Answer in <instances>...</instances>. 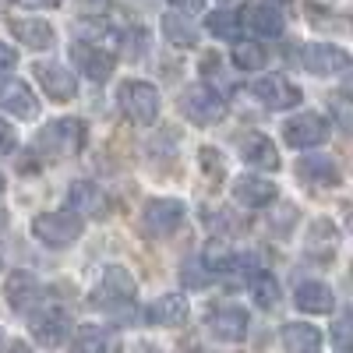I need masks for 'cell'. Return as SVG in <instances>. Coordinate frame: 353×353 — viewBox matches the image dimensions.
Listing matches in <instances>:
<instances>
[{"instance_id": "cell-1", "label": "cell", "mask_w": 353, "mask_h": 353, "mask_svg": "<svg viewBox=\"0 0 353 353\" xmlns=\"http://www.w3.org/2000/svg\"><path fill=\"white\" fill-rule=\"evenodd\" d=\"M134 293H138L134 276L124 269V265H110V269L103 272L99 290H96V307H103L117 321H131L134 318Z\"/></svg>"}, {"instance_id": "cell-2", "label": "cell", "mask_w": 353, "mask_h": 353, "mask_svg": "<svg viewBox=\"0 0 353 353\" xmlns=\"http://www.w3.org/2000/svg\"><path fill=\"white\" fill-rule=\"evenodd\" d=\"M85 145V121L78 117H61L39 131L36 138V149L46 156V159H68V156H78Z\"/></svg>"}, {"instance_id": "cell-3", "label": "cell", "mask_w": 353, "mask_h": 353, "mask_svg": "<svg viewBox=\"0 0 353 353\" xmlns=\"http://www.w3.org/2000/svg\"><path fill=\"white\" fill-rule=\"evenodd\" d=\"M181 110H184V117H188L191 124L209 128V124H219L223 117H226V99H223L219 88L198 81V85H188V88H184Z\"/></svg>"}, {"instance_id": "cell-4", "label": "cell", "mask_w": 353, "mask_h": 353, "mask_svg": "<svg viewBox=\"0 0 353 353\" xmlns=\"http://www.w3.org/2000/svg\"><path fill=\"white\" fill-rule=\"evenodd\" d=\"M32 233H36V241L43 248H53V251H61V248H71L81 233H85V223L71 212H43L32 219Z\"/></svg>"}, {"instance_id": "cell-5", "label": "cell", "mask_w": 353, "mask_h": 353, "mask_svg": "<svg viewBox=\"0 0 353 353\" xmlns=\"http://www.w3.org/2000/svg\"><path fill=\"white\" fill-rule=\"evenodd\" d=\"M117 99H121V110H124V117L131 124H138V128L156 124V117H159L156 85H149V81H124L121 92H117Z\"/></svg>"}, {"instance_id": "cell-6", "label": "cell", "mask_w": 353, "mask_h": 353, "mask_svg": "<svg viewBox=\"0 0 353 353\" xmlns=\"http://www.w3.org/2000/svg\"><path fill=\"white\" fill-rule=\"evenodd\" d=\"M184 219H188V209H184V201H176V198H152L141 212V223L152 237H173V233L184 226Z\"/></svg>"}, {"instance_id": "cell-7", "label": "cell", "mask_w": 353, "mask_h": 353, "mask_svg": "<svg viewBox=\"0 0 353 353\" xmlns=\"http://www.w3.org/2000/svg\"><path fill=\"white\" fill-rule=\"evenodd\" d=\"M301 64H304V71H311L318 78H332V74L350 71V53L332 46V43H304L301 46Z\"/></svg>"}, {"instance_id": "cell-8", "label": "cell", "mask_w": 353, "mask_h": 353, "mask_svg": "<svg viewBox=\"0 0 353 353\" xmlns=\"http://www.w3.org/2000/svg\"><path fill=\"white\" fill-rule=\"evenodd\" d=\"M283 138L290 149H318L329 141V121L318 113H297L293 121L283 124Z\"/></svg>"}, {"instance_id": "cell-9", "label": "cell", "mask_w": 353, "mask_h": 353, "mask_svg": "<svg viewBox=\"0 0 353 353\" xmlns=\"http://www.w3.org/2000/svg\"><path fill=\"white\" fill-rule=\"evenodd\" d=\"M68 212L78 216L81 223L85 219H103L110 212V198L103 194V188L88 184V181H74L68 188Z\"/></svg>"}, {"instance_id": "cell-10", "label": "cell", "mask_w": 353, "mask_h": 353, "mask_svg": "<svg viewBox=\"0 0 353 353\" xmlns=\"http://www.w3.org/2000/svg\"><path fill=\"white\" fill-rule=\"evenodd\" d=\"M32 336L46 350L64 346V339L71 336V314L64 307H43V311H36L32 314Z\"/></svg>"}, {"instance_id": "cell-11", "label": "cell", "mask_w": 353, "mask_h": 353, "mask_svg": "<svg viewBox=\"0 0 353 353\" xmlns=\"http://www.w3.org/2000/svg\"><path fill=\"white\" fill-rule=\"evenodd\" d=\"M0 110L11 113L14 121H36L39 99L21 78H8V81H0Z\"/></svg>"}, {"instance_id": "cell-12", "label": "cell", "mask_w": 353, "mask_h": 353, "mask_svg": "<svg viewBox=\"0 0 353 353\" xmlns=\"http://www.w3.org/2000/svg\"><path fill=\"white\" fill-rule=\"evenodd\" d=\"M251 96L269 110H290V106L301 103V88L290 85L283 74H269V78L251 81Z\"/></svg>"}, {"instance_id": "cell-13", "label": "cell", "mask_w": 353, "mask_h": 353, "mask_svg": "<svg viewBox=\"0 0 353 353\" xmlns=\"http://www.w3.org/2000/svg\"><path fill=\"white\" fill-rule=\"evenodd\" d=\"M248 321H251L248 311L244 307H233V304L216 307V311L205 314V325H209L212 339H219V343H241L248 336Z\"/></svg>"}, {"instance_id": "cell-14", "label": "cell", "mask_w": 353, "mask_h": 353, "mask_svg": "<svg viewBox=\"0 0 353 353\" xmlns=\"http://www.w3.org/2000/svg\"><path fill=\"white\" fill-rule=\"evenodd\" d=\"M71 64L74 71H81L85 78H92V81H106L113 74V57L106 50H99L96 43H71Z\"/></svg>"}, {"instance_id": "cell-15", "label": "cell", "mask_w": 353, "mask_h": 353, "mask_svg": "<svg viewBox=\"0 0 353 353\" xmlns=\"http://www.w3.org/2000/svg\"><path fill=\"white\" fill-rule=\"evenodd\" d=\"M36 81L43 85V92L53 99V103H68L74 92H78V81H74V71H68L64 64H36Z\"/></svg>"}, {"instance_id": "cell-16", "label": "cell", "mask_w": 353, "mask_h": 353, "mask_svg": "<svg viewBox=\"0 0 353 353\" xmlns=\"http://www.w3.org/2000/svg\"><path fill=\"white\" fill-rule=\"evenodd\" d=\"M276 184H269L265 176H237L233 181V201H241L244 209H265L276 201Z\"/></svg>"}, {"instance_id": "cell-17", "label": "cell", "mask_w": 353, "mask_h": 353, "mask_svg": "<svg viewBox=\"0 0 353 353\" xmlns=\"http://www.w3.org/2000/svg\"><path fill=\"white\" fill-rule=\"evenodd\" d=\"M11 36L28 50H50L57 43L53 25L43 18H11Z\"/></svg>"}, {"instance_id": "cell-18", "label": "cell", "mask_w": 353, "mask_h": 353, "mask_svg": "<svg viewBox=\"0 0 353 353\" xmlns=\"http://www.w3.org/2000/svg\"><path fill=\"white\" fill-rule=\"evenodd\" d=\"M241 159L251 163L254 170H279V152L269 141V134H244L241 138Z\"/></svg>"}, {"instance_id": "cell-19", "label": "cell", "mask_w": 353, "mask_h": 353, "mask_svg": "<svg viewBox=\"0 0 353 353\" xmlns=\"http://www.w3.org/2000/svg\"><path fill=\"white\" fill-rule=\"evenodd\" d=\"M293 304H297L301 311H307V314H329L336 307V297H332V290L325 283L307 279V283H301L297 290H293Z\"/></svg>"}, {"instance_id": "cell-20", "label": "cell", "mask_w": 353, "mask_h": 353, "mask_svg": "<svg viewBox=\"0 0 353 353\" xmlns=\"http://www.w3.org/2000/svg\"><path fill=\"white\" fill-rule=\"evenodd\" d=\"M297 173L304 176L307 184H314V188H336V184L343 181L339 166H336L329 156H304V159L297 163Z\"/></svg>"}, {"instance_id": "cell-21", "label": "cell", "mask_w": 353, "mask_h": 353, "mask_svg": "<svg viewBox=\"0 0 353 353\" xmlns=\"http://www.w3.org/2000/svg\"><path fill=\"white\" fill-rule=\"evenodd\" d=\"M39 301H43V290H39V283L28 276V272H14V276L8 279V304H11L14 311L28 314Z\"/></svg>"}, {"instance_id": "cell-22", "label": "cell", "mask_w": 353, "mask_h": 353, "mask_svg": "<svg viewBox=\"0 0 353 353\" xmlns=\"http://www.w3.org/2000/svg\"><path fill=\"white\" fill-rule=\"evenodd\" d=\"M149 321L152 325H163V329H176L188 321V301L181 293H163V297L149 307Z\"/></svg>"}, {"instance_id": "cell-23", "label": "cell", "mask_w": 353, "mask_h": 353, "mask_svg": "<svg viewBox=\"0 0 353 353\" xmlns=\"http://www.w3.org/2000/svg\"><path fill=\"white\" fill-rule=\"evenodd\" d=\"M283 350L286 353H321V332L307 321H290L283 325Z\"/></svg>"}, {"instance_id": "cell-24", "label": "cell", "mask_w": 353, "mask_h": 353, "mask_svg": "<svg viewBox=\"0 0 353 353\" xmlns=\"http://www.w3.org/2000/svg\"><path fill=\"white\" fill-rule=\"evenodd\" d=\"M248 28L261 39H276L283 36V14L272 8V4H248Z\"/></svg>"}, {"instance_id": "cell-25", "label": "cell", "mask_w": 353, "mask_h": 353, "mask_svg": "<svg viewBox=\"0 0 353 353\" xmlns=\"http://www.w3.org/2000/svg\"><path fill=\"white\" fill-rule=\"evenodd\" d=\"M113 350H117V336L106 325H81L71 343V353H113Z\"/></svg>"}, {"instance_id": "cell-26", "label": "cell", "mask_w": 353, "mask_h": 353, "mask_svg": "<svg viewBox=\"0 0 353 353\" xmlns=\"http://www.w3.org/2000/svg\"><path fill=\"white\" fill-rule=\"evenodd\" d=\"M163 36H166V43H173L176 50H191V46L198 43V28H194L191 18L170 11V14H163Z\"/></svg>"}, {"instance_id": "cell-27", "label": "cell", "mask_w": 353, "mask_h": 353, "mask_svg": "<svg viewBox=\"0 0 353 353\" xmlns=\"http://www.w3.org/2000/svg\"><path fill=\"white\" fill-rule=\"evenodd\" d=\"M205 25H209V32L223 43H241V32H244V25H241V14L237 11H212L209 18H205Z\"/></svg>"}, {"instance_id": "cell-28", "label": "cell", "mask_w": 353, "mask_h": 353, "mask_svg": "<svg viewBox=\"0 0 353 353\" xmlns=\"http://www.w3.org/2000/svg\"><path fill=\"white\" fill-rule=\"evenodd\" d=\"M336 244H339L336 226H332L329 219H318V223L311 226V233H307V251H311L314 258H329V254L336 251Z\"/></svg>"}, {"instance_id": "cell-29", "label": "cell", "mask_w": 353, "mask_h": 353, "mask_svg": "<svg viewBox=\"0 0 353 353\" xmlns=\"http://www.w3.org/2000/svg\"><path fill=\"white\" fill-rule=\"evenodd\" d=\"M248 286H251V293H254L258 307H276V304H279V283H276L269 272H258Z\"/></svg>"}, {"instance_id": "cell-30", "label": "cell", "mask_w": 353, "mask_h": 353, "mask_svg": "<svg viewBox=\"0 0 353 353\" xmlns=\"http://www.w3.org/2000/svg\"><path fill=\"white\" fill-rule=\"evenodd\" d=\"M233 64H237L241 71H261L265 50H261L258 43H241L237 50H233Z\"/></svg>"}, {"instance_id": "cell-31", "label": "cell", "mask_w": 353, "mask_h": 353, "mask_svg": "<svg viewBox=\"0 0 353 353\" xmlns=\"http://www.w3.org/2000/svg\"><path fill=\"white\" fill-rule=\"evenodd\" d=\"M181 283L191 286V290H201V286L212 283V276H209V269H205L201 258H188V261L181 265Z\"/></svg>"}, {"instance_id": "cell-32", "label": "cell", "mask_w": 353, "mask_h": 353, "mask_svg": "<svg viewBox=\"0 0 353 353\" xmlns=\"http://www.w3.org/2000/svg\"><path fill=\"white\" fill-rule=\"evenodd\" d=\"M205 223H209V230L216 233V237H230V233H233V230H237V223H230L223 209H216L212 216H205Z\"/></svg>"}, {"instance_id": "cell-33", "label": "cell", "mask_w": 353, "mask_h": 353, "mask_svg": "<svg viewBox=\"0 0 353 353\" xmlns=\"http://www.w3.org/2000/svg\"><path fill=\"white\" fill-rule=\"evenodd\" d=\"M14 145H18V131L4 121V117H0V156H11Z\"/></svg>"}, {"instance_id": "cell-34", "label": "cell", "mask_w": 353, "mask_h": 353, "mask_svg": "<svg viewBox=\"0 0 353 353\" xmlns=\"http://www.w3.org/2000/svg\"><path fill=\"white\" fill-rule=\"evenodd\" d=\"M332 343L339 346V350H346L350 346V314H343L336 325H332Z\"/></svg>"}, {"instance_id": "cell-35", "label": "cell", "mask_w": 353, "mask_h": 353, "mask_svg": "<svg viewBox=\"0 0 353 353\" xmlns=\"http://www.w3.org/2000/svg\"><path fill=\"white\" fill-rule=\"evenodd\" d=\"M170 4L176 8V14L184 11V18H191V14H201V11H205V0H170Z\"/></svg>"}, {"instance_id": "cell-36", "label": "cell", "mask_w": 353, "mask_h": 353, "mask_svg": "<svg viewBox=\"0 0 353 353\" xmlns=\"http://www.w3.org/2000/svg\"><path fill=\"white\" fill-rule=\"evenodd\" d=\"M18 64V53L8 46V43H0V74H4V71H11Z\"/></svg>"}, {"instance_id": "cell-37", "label": "cell", "mask_w": 353, "mask_h": 353, "mask_svg": "<svg viewBox=\"0 0 353 353\" xmlns=\"http://www.w3.org/2000/svg\"><path fill=\"white\" fill-rule=\"evenodd\" d=\"M332 110H336V117H339V124L350 128V110H346V96H343V92L332 96Z\"/></svg>"}, {"instance_id": "cell-38", "label": "cell", "mask_w": 353, "mask_h": 353, "mask_svg": "<svg viewBox=\"0 0 353 353\" xmlns=\"http://www.w3.org/2000/svg\"><path fill=\"white\" fill-rule=\"evenodd\" d=\"M18 8H57L61 0H14Z\"/></svg>"}, {"instance_id": "cell-39", "label": "cell", "mask_w": 353, "mask_h": 353, "mask_svg": "<svg viewBox=\"0 0 353 353\" xmlns=\"http://www.w3.org/2000/svg\"><path fill=\"white\" fill-rule=\"evenodd\" d=\"M8 353H32V346H28V343H14Z\"/></svg>"}, {"instance_id": "cell-40", "label": "cell", "mask_w": 353, "mask_h": 353, "mask_svg": "<svg viewBox=\"0 0 353 353\" xmlns=\"http://www.w3.org/2000/svg\"><path fill=\"white\" fill-rule=\"evenodd\" d=\"M4 223H8V212H4V209H0V230H4Z\"/></svg>"}, {"instance_id": "cell-41", "label": "cell", "mask_w": 353, "mask_h": 353, "mask_svg": "<svg viewBox=\"0 0 353 353\" xmlns=\"http://www.w3.org/2000/svg\"><path fill=\"white\" fill-rule=\"evenodd\" d=\"M92 4H96V8H103V4H106V0H92Z\"/></svg>"}, {"instance_id": "cell-42", "label": "cell", "mask_w": 353, "mask_h": 353, "mask_svg": "<svg viewBox=\"0 0 353 353\" xmlns=\"http://www.w3.org/2000/svg\"><path fill=\"white\" fill-rule=\"evenodd\" d=\"M265 4H269V0H265ZM276 4H290V0H276Z\"/></svg>"}, {"instance_id": "cell-43", "label": "cell", "mask_w": 353, "mask_h": 353, "mask_svg": "<svg viewBox=\"0 0 353 353\" xmlns=\"http://www.w3.org/2000/svg\"><path fill=\"white\" fill-rule=\"evenodd\" d=\"M0 191H4V173H0Z\"/></svg>"}, {"instance_id": "cell-44", "label": "cell", "mask_w": 353, "mask_h": 353, "mask_svg": "<svg viewBox=\"0 0 353 353\" xmlns=\"http://www.w3.org/2000/svg\"><path fill=\"white\" fill-rule=\"evenodd\" d=\"M223 4H230V0H223Z\"/></svg>"}]
</instances>
